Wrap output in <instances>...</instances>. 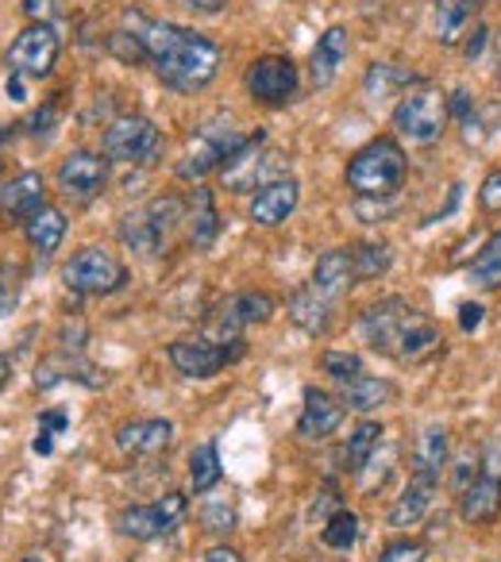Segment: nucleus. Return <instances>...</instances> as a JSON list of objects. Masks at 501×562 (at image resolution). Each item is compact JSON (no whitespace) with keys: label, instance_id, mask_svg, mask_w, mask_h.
<instances>
[{"label":"nucleus","instance_id":"f257e3e1","mask_svg":"<svg viewBox=\"0 0 501 562\" xmlns=\"http://www.w3.org/2000/svg\"><path fill=\"white\" fill-rule=\"evenodd\" d=\"M124 24L147 47V63L158 81L178 93H201L220 70V47L193 27H178L170 20H151L143 12H124Z\"/></svg>","mask_w":501,"mask_h":562},{"label":"nucleus","instance_id":"f03ea898","mask_svg":"<svg viewBox=\"0 0 501 562\" xmlns=\"http://www.w3.org/2000/svg\"><path fill=\"white\" fill-rule=\"evenodd\" d=\"M359 336L370 351L398 362H424L439 351V328L401 297H386L359 316Z\"/></svg>","mask_w":501,"mask_h":562},{"label":"nucleus","instance_id":"7ed1b4c3","mask_svg":"<svg viewBox=\"0 0 501 562\" xmlns=\"http://www.w3.org/2000/svg\"><path fill=\"white\" fill-rule=\"evenodd\" d=\"M409 173V158L401 150L398 139L390 135H378L367 147H359L347 162V189H352L359 201H386L401 189Z\"/></svg>","mask_w":501,"mask_h":562},{"label":"nucleus","instance_id":"20e7f679","mask_svg":"<svg viewBox=\"0 0 501 562\" xmlns=\"http://www.w3.org/2000/svg\"><path fill=\"white\" fill-rule=\"evenodd\" d=\"M181 220V201L178 196H155V201L140 204V209L120 216V243L132 247L135 255L155 258L170 247V235Z\"/></svg>","mask_w":501,"mask_h":562},{"label":"nucleus","instance_id":"39448f33","mask_svg":"<svg viewBox=\"0 0 501 562\" xmlns=\"http://www.w3.org/2000/svg\"><path fill=\"white\" fill-rule=\"evenodd\" d=\"M447 112H452L447 97L428 81H416V86L405 89V97L393 109V132L405 143H413V147H432L444 135Z\"/></svg>","mask_w":501,"mask_h":562},{"label":"nucleus","instance_id":"423d86ee","mask_svg":"<svg viewBox=\"0 0 501 562\" xmlns=\"http://www.w3.org/2000/svg\"><path fill=\"white\" fill-rule=\"evenodd\" d=\"M63 281H66V290L81 293V297H109V293L124 290L127 266L104 247H81L78 255L63 266Z\"/></svg>","mask_w":501,"mask_h":562},{"label":"nucleus","instance_id":"0eeeda50","mask_svg":"<svg viewBox=\"0 0 501 562\" xmlns=\"http://www.w3.org/2000/svg\"><path fill=\"white\" fill-rule=\"evenodd\" d=\"M163 150V132L147 116H116L104 127V158L124 166H147Z\"/></svg>","mask_w":501,"mask_h":562},{"label":"nucleus","instance_id":"6e6552de","mask_svg":"<svg viewBox=\"0 0 501 562\" xmlns=\"http://www.w3.org/2000/svg\"><path fill=\"white\" fill-rule=\"evenodd\" d=\"M278 158L282 155H270L267 135L259 132L255 139H247L224 166H220V181H224L227 193H250V189H263V186H270V181L282 178V173H278L282 170Z\"/></svg>","mask_w":501,"mask_h":562},{"label":"nucleus","instance_id":"1a4fd4ad","mask_svg":"<svg viewBox=\"0 0 501 562\" xmlns=\"http://www.w3.org/2000/svg\"><path fill=\"white\" fill-rule=\"evenodd\" d=\"M58 55H63V40H58L55 27L27 24L24 32L16 35V43L9 47V55H4V66H9V74H20V78H27V81H43V78H51Z\"/></svg>","mask_w":501,"mask_h":562},{"label":"nucleus","instance_id":"9d476101","mask_svg":"<svg viewBox=\"0 0 501 562\" xmlns=\"http://www.w3.org/2000/svg\"><path fill=\"white\" fill-rule=\"evenodd\" d=\"M243 355V339H212V336H186L170 344V362L186 378H216L227 362Z\"/></svg>","mask_w":501,"mask_h":562},{"label":"nucleus","instance_id":"9b49d317","mask_svg":"<svg viewBox=\"0 0 501 562\" xmlns=\"http://www.w3.org/2000/svg\"><path fill=\"white\" fill-rule=\"evenodd\" d=\"M243 86H247V93L259 104L282 109V104H290L293 97H298L301 78H298V66H293L290 55H263L247 66Z\"/></svg>","mask_w":501,"mask_h":562},{"label":"nucleus","instance_id":"f8f14e48","mask_svg":"<svg viewBox=\"0 0 501 562\" xmlns=\"http://www.w3.org/2000/svg\"><path fill=\"white\" fill-rule=\"evenodd\" d=\"M186 516V497L181 493H166L155 505H132L116 513V528L132 539H158L170 536L178 528V520Z\"/></svg>","mask_w":501,"mask_h":562},{"label":"nucleus","instance_id":"ddd939ff","mask_svg":"<svg viewBox=\"0 0 501 562\" xmlns=\"http://www.w3.org/2000/svg\"><path fill=\"white\" fill-rule=\"evenodd\" d=\"M58 186L78 204H89L109 186V158L93 155V150H74L58 162Z\"/></svg>","mask_w":501,"mask_h":562},{"label":"nucleus","instance_id":"4468645a","mask_svg":"<svg viewBox=\"0 0 501 562\" xmlns=\"http://www.w3.org/2000/svg\"><path fill=\"white\" fill-rule=\"evenodd\" d=\"M243 143H247V135L232 132V127H227V132H216V135H201V139L189 147V155L178 162V178H204L209 170H220Z\"/></svg>","mask_w":501,"mask_h":562},{"label":"nucleus","instance_id":"2eb2a0df","mask_svg":"<svg viewBox=\"0 0 501 562\" xmlns=\"http://www.w3.org/2000/svg\"><path fill=\"white\" fill-rule=\"evenodd\" d=\"M301 201V186L298 178H278L270 186H263L259 193L250 196V224L259 227H278L293 216Z\"/></svg>","mask_w":501,"mask_h":562},{"label":"nucleus","instance_id":"dca6fc26","mask_svg":"<svg viewBox=\"0 0 501 562\" xmlns=\"http://www.w3.org/2000/svg\"><path fill=\"white\" fill-rule=\"evenodd\" d=\"M339 424H344V401H336L324 390H305V408H301L298 436L309 439V443H321Z\"/></svg>","mask_w":501,"mask_h":562},{"label":"nucleus","instance_id":"f3484780","mask_svg":"<svg viewBox=\"0 0 501 562\" xmlns=\"http://www.w3.org/2000/svg\"><path fill=\"white\" fill-rule=\"evenodd\" d=\"M347 50H352V40H347V27L332 24L329 32L316 40L313 55H309V78H313L316 89H329L336 81L339 66L347 63Z\"/></svg>","mask_w":501,"mask_h":562},{"label":"nucleus","instance_id":"a211bd4d","mask_svg":"<svg viewBox=\"0 0 501 562\" xmlns=\"http://www.w3.org/2000/svg\"><path fill=\"white\" fill-rule=\"evenodd\" d=\"M355 266H352V250L347 247H336V250H324L321 258H316V266H313V285L316 293H321L324 301H336V297H344L347 290L355 285Z\"/></svg>","mask_w":501,"mask_h":562},{"label":"nucleus","instance_id":"6ab92c4d","mask_svg":"<svg viewBox=\"0 0 501 562\" xmlns=\"http://www.w3.org/2000/svg\"><path fill=\"white\" fill-rule=\"evenodd\" d=\"M47 204V186H43V173L40 170H24L9 181V186H0V212H9L16 220H27L32 212H40Z\"/></svg>","mask_w":501,"mask_h":562},{"label":"nucleus","instance_id":"aec40b11","mask_svg":"<svg viewBox=\"0 0 501 562\" xmlns=\"http://www.w3.org/2000/svg\"><path fill=\"white\" fill-rule=\"evenodd\" d=\"M501 513V477L475 474V482L459 490V516L467 524H490Z\"/></svg>","mask_w":501,"mask_h":562},{"label":"nucleus","instance_id":"412c9836","mask_svg":"<svg viewBox=\"0 0 501 562\" xmlns=\"http://www.w3.org/2000/svg\"><path fill=\"white\" fill-rule=\"evenodd\" d=\"M174 439L170 420H132L116 431V447L124 454H158Z\"/></svg>","mask_w":501,"mask_h":562},{"label":"nucleus","instance_id":"4be33fe9","mask_svg":"<svg viewBox=\"0 0 501 562\" xmlns=\"http://www.w3.org/2000/svg\"><path fill=\"white\" fill-rule=\"evenodd\" d=\"M439 482H428V477H409V485L401 490V497L393 501L390 508V528H413L424 513L432 508V497H436Z\"/></svg>","mask_w":501,"mask_h":562},{"label":"nucleus","instance_id":"5701e85b","mask_svg":"<svg viewBox=\"0 0 501 562\" xmlns=\"http://www.w3.org/2000/svg\"><path fill=\"white\" fill-rule=\"evenodd\" d=\"M220 235V212H216V196L212 189L197 186L193 189V201H189V243L197 250H209Z\"/></svg>","mask_w":501,"mask_h":562},{"label":"nucleus","instance_id":"b1692460","mask_svg":"<svg viewBox=\"0 0 501 562\" xmlns=\"http://www.w3.org/2000/svg\"><path fill=\"white\" fill-rule=\"evenodd\" d=\"M24 235L43 258H51L66 239V216L55 209V204H43L40 212H32V216L24 220Z\"/></svg>","mask_w":501,"mask_h":562},{"label":"nucleus","instance_id":"393cba45","mask_svg":"<svg viewBox=\"0 0 501 562\" xmlns=\"http://www.w3.org/2000/svg\"><path fill=\"white\" fill-rule=\"evenodd\" d=\"M286 313H290V321L298 324L301 331H309V336H324L329 324H332V301H324L313 285H305V290H298L290 297Z\"/></svg>","mask_w":501,"mask_h":562},{"label":"nucleus","instance_id":"a878e982","mask_svg":"<svg viewBox=\"0 0 501 562\" xmlns=\"http://www.w3.org/2000/svg\"><path fill=\"white\" fill-rule=\"evenodd\" d=\"M339 401H344L347 408H355V413H375V408H382L393 401V385L386 382V378H375L363 370L359 378L339 385Z\"/></svg>","mask_w":501,"mask_h":562},{"label":"nucleus","instance_id":"bb28decb","mask_svg":"<svg viewBox=\"0 0 501 562\" xmlns=\"http://www.w3.org/2000/svg\"><path fill=\"white\" fill-rule=\"evenodd\" d=\"M478 9H482V0H436V40L444 47H455L467 35Z\"/></svg>","mask_w":501,"mask_h":562},{"label":"nucleus","instance_id":"cd10ccee","mask_svg":"<svg viewBox=\"0 0 501 562\" xmlns=\"http://www.w3.org/2000/svg\"><path fill=\"white\" fill-rule=\"evenodd\" d=\"M447 467V431L439 424H428L416 439V451H413V474L416 477H428V482H439Z\"/></svg>","mask_w":501,"mask_h":562},{"label":"nucleus","instance_id":"c85d7f7f","mask_svg":"<svg viewBox=\"0 0 501 562\" xmlns=\"http://www.w3.org/2000/svg\"><path fill=\"white\" fill-rule=\"evenodd\" d=\"M378 439H382V424H375V420H363L359 428L347 436V447H344V470L347 474H359V470L367 467L370 454L378 451Z\"/></svg>","mask_w":501,"mask_h":562},{"label":"nucleus","instance_id":"c756f323","mask_svg":"<svg viewBox=\"0 0 501 562\" xmlns=\"http://www.w3.org/2000/svg\"><path fill=\"white\" fill-rule=\"evenodd\" d=\"M352 250V266H355V278L359 281H370V278H382L393 262V250L390 243H355Z\"/></svg>","mask_w":501,"mask_h":562},{"label":"nucleus","instance_id":"7c9ffc66","mask_svg":"<svg viewBox=\"0 0 501 562\" xmlns=\"http://www.w3.org/2000/svg\"><path fill=\"white\" fill-rule=\"evenodd\" d=\"M470 281L482 285V290H498L501 285V232H493L490 239L482 243V250L470 262Z\"/></svg>","mask_w":501,"mask_h":562},{"label":"nucleus","instance_id":"2f4dec72","mask_svg":"<svg viewBox=\"0 0 501 562\" xmlns=\"http://www.w3.org/2000/svg\"><path fill=\"white\" fill-rule=\"evenodd\" d=\"M220 474H224V470H220L216 447H212V443L193 447V454H189V490H193V493L216 490Z\"/></svg>","mask_w":501,"mask_h":562},{"label":"nucleus","instance_id":"473e14b6","mask_svg":"<svg viewBox=\"0 0 501 562\" xmlns=\"http://www.w3.org/2000/svg\"><path fill=\"white\" fill-rule=\"evenodd\" d=\"M321 539H324V547H332V551H347V547L359 539V516L339 508V513L321 528Z\"/></svg>","mask_w":501,"mask_h":562},{"label":"nucleus","instance_id":"72a5a7b5","mask_svg":"<svg viewBox=\"0 0 501 562\" xmlns=\"http://www.w3.org/2000/svg\"><path fill=\"white\" fill-rule=\"evenodd\" d=\"M398 86H416V78L405 70H398V66H390V63H375L367 70V93L375 97V101L386 93H393Z\"/></svg>","mask_w":501,"mask_h":562},{"label":"nucleus","instance_id":"f704fd0d","mask_svg":"<svg viewBox=\"0 0 501 562\" xmlns=\"http://www.w3.org/2000/svg\"><path fill=\"white\" fill-rule=\"evenodd\" d=\"M321 370L332 378V382H352V378L363 374V359L355 351H324L321 355Z\"/></svg>","mask_w":501,"mask_h":562},{"label":"nucleus","instance_id":"c9c22d12","mask_svg":"<svg viewBox=\"0 0 501 562\" xmlns=\"http://www.w3.org/2000/svg\"><path fill=\"white\" fill-rule=\"evenodd\" d=\"M109 50L120 58V63H127V66H143V63H147V47H143L140 35H132V32H112L109 35Z\"/></svg>","mask_w":501,"mask_h":562},{"label":"nucleus","instance_id":"e433bc0d","mask_svg":"<svg viewBox=\"0 0 501 562\" xmlns=\"http://www.w3.org/2000/svg\"><path fill=\"white\" fill-rule=\"evenodd\" d=\"M201 524L204 531H212V536H227V531L235 528V513L232 505H220V501H209L201 513Z\"/></svg>","mask_w":501,"mask_h":562},{"label":"nucleus","instance_id":"4c0bfd02","mask_svg":"<svg viewBox=\"0 0 501 562\" xmlns=\"http://www.w3.org/2000/svg\"><path fill=\"white\" fill-rule=\"evenodd\" d=\"M424 543H416V539H401V543H390L382 554H378V562H424Z\"/></svg>","mask_w":501,"mask_h":562},{"label":"nucleus","instance_id":"58836bf2","mask_svg":"<svg viewBox=\"0 0 501 562\" xmlns=\"http://www.w3.org/2000/svg\"><path fill=\"white\" fill-rule=\"evenodd\" d=\"M478 204H482V212H493V216H501V170L486 173L482 189H478Z\"/></svg>","mask_w":501,"mask_h":562},{"label":"nucleus","instance_id":"ea45409f","mask_svg":"<svg viewBox=\"0 0 501 562\" xmlns=\"http://www.w3.org/2000/svg\"><path fill=\"white\" fill-rule=\"evenodd\" d=\"M66 0H24V16L32 20V24H47L51 16H58L63 12Z\"/></svg>","mask_w":501,"mask_h":562},{"label":"nucleus","instance_id":"a19ab883","mask_svg":"<svg viewBox=\"0 0 501 562\" xmlns=\"http://www.w3.org/2000/svg\"><path fill=\"white\" fill-rule=\"evenodd\" d=\"M178 4L189 12H201V16H216V12L227 9V0H178Z\"/></svg>","mask_w":501,"mask_h":562},{"label":"nucleus","instance_id":"79ce46f5","mask_svg":"<svg viewBox=\"0 0 501 562\" xmlns=\"http://www.w3.org/2000/svg\"><path fill=\"white\" fill-rule=\"evenodd\" d=\"M40 428L55 436V431H66V428H70V416H63V413H43V416H40Z\"/></svg>","mask_w":501,"mask_h":562},{"label":"nucleus","instance_id":"37998d69","mask_svg":"<svg viewBox=\"0 0 501 562\" xmlns=\"http://www.w3.org/2000/svg\"><path fill=\"white\" fill-rule=\"evenodd\" d=\"M459 324H463V331H475L478 324H482V305H463L459 308Z\"/></svg>","mask_w":501,"mask_h":562},{"label":"nucleus","instance_id":"c03bdc74","mask_svg":"<svg viewBox=\"0 0 501 562\" xmlns=\"http://www.w3.org/2000/svg\"><path fill=\"white\" fill-rule=\"evenodd\" d=\"M201 562H243V554L232 551V547H212V551L204 554Z\"/></svg>","mask_w":501,"mask_h":562},{"label":"nucleus","instance_id":"a18cd8bd","mask_svg":"<svg viewBox=\"0 0 501 562\" xmlns=\"http://www.w3.org/2000/svg\"><path fill=\"white\" fill-rule=\"evenodd\" d=\"M16 290H9V285H0V321H4V316L12 313V308H16Z\"/></svg>","mask_w":501,"mask_h":562},{"label":"nucleus","instance_id":"49530a36","mask_svg":"<svg viewBox=\"0 0 501 562\" xmlns=\"http://www.w3.org/2000/svg\"><path fill=\"white\" fill-rule=\"evenodd\" d=\"M24 81H27V78H20V74H9V86H4V89H9V93H12V101H27Z\"/></svg>","mask_w":501,"mask_h":562},{"label":"nucleus","instance_id":"de8ad7c7","mask_svg":"<svg viewBox=\"0 0 501 562\" xmlns=\"http://www.w3.org/2000/svg\"><path fill=\"white\" fill-rule=\"evenodd\" d=\"M35 454H51V447H55V443H51V431H43L40 428V436H35Z\"/></svg>","mask_w":501,"mask_h":562},{"label":"nucleus","instance_id":"09e8293b","mask_svg":"<svg viewBox=\"0 0 501 562\" xmlns=\"http://www.w3.org/2000/svg\"><path fill=\"white\" fill-rule=\"evenodd\" d=\"M9 382H12V367H9V359H0V393H4Z\"/></svg>","mask_w":501,"mask_h":562},{"label":"nucleus","instance_id":"8fccbe9b","mask_svg":"<svg viewBox=\"0 0 501 562\" xmlns=\"http://www.w3.org/2000/svg\"><path fill=\"white\" fill-rule=\"evenodd\" d=\"M9 135H12L9 127H0V143H9Z\"/></svg>","mask_w":501,"mask_h":562},{"label":"nucleus","instance_id":"3c124183","mask_svg":"<svg viewBox=\"0 0 501 562\" xmlns=\"http://www.w3.org/2000/svg\"><path fill=\"white\" fill-rule=\"evenodd\" d=\"M20 562H43L40 554H27V559H20Z\"/></svg>","mask_w":501,"mask_h":562},{"label":"nucleus","instance_id":"603ef678","mask_svg":"<svg viewBox=\"0 0 501 562\" xmlns=\"http://www.w3.org/2000/svg\"><path fill=\"white\" fill-rule=\"evenodd\" d=\"M498 86H501V70H498Z\"/></svg>","mask_w":501,"mask_h":562}]
</instances>
